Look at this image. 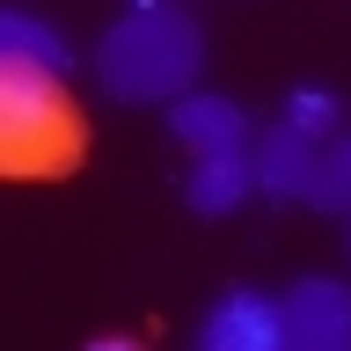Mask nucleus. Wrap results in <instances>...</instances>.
I'll return each mask as SVG.
<instances>
[{"mask_svg":"<svg viewBox=\"0 0 351 351\" xmlns=\"http://www.w3.org/2000/svg\"><path fill=\"white\" fill-rule=\"evenodd\" d=\"M205 66V29L176 0H132L95 44V88L110 103H176Z\"/></svg>","mask_w":351,"mask_h":351,"instance_id":"f257e3e1","label":"nucleus"},{"mask_svg":"<svg viewBox=\"0 0 351 351\" xmlns=\"http://www.w3.org/2000/svg\"><path fill=\"white\" fill-rule=\"evenodd\" d=\"M88 147L81 110L66 103L59 73H22V66H0V161L22 183H44V176H66Z\"/></svg>","mask_w":351,"mask_h":351,"instance_id":"f03ea898","label":"nucleus"},{"mask_svg":"<svg viewBox=\"0 0 351 351\" xmlns=\"http://www.w3.org/2000/svg\"><path fill=\"white\" fill-rule=\"evenodd\" d=\"M197 344L205 351H278L285 344V300L278 293H256V285H227L205 307Z\"/></svg>","mask_w":351,"mask_h":351,"instance_id":"7ed1b4c3","label":"nucleus"},{"mask_svg":"<svg viewBox=\"0 0 351 351\" xmlns=\"http://www.w3.org/2000/svg\"><path fill=\"white\" fill-rule=\"evenodd\" d=\"M285 300V344L293 351H351V285L344 278H293Z\"/></svg>","mask_w":351,"mask_h":351,"instance_id":"20e7f679","label":"nucleus"},{"mask_svg":"<svg viewBox=\"0 0 351 351\" xmlns=\"http://www.w3.org/2000/svg\"><path fill=\"white\" fill-rule=\"evenodd\" d=\"M169 132L197 154V161H213V154H249V147H256V139H249V110H241L234 95H197V88L169 103Z\"/></svg>","mask_w":351,"mask_h":351,"instance_id":"39448f33","label":"nucleus"},{"mask_svg":"<svg viewBox=\"0 0 351 351\" xmlns=\"http://www.w3.org/2000/svg\"><path fill=\"white\" fill-rule=\"evenodd\" d=\"M315 154H322V139H315V132H300L293 117H285V125H271L256 147H249V161H256V191H263V197H278V205H293V197L307 205Z\"/></svg>","mask_w":351,"mask_h":351,"instance_id":"423d86ee","label":"nucleus"},{"mask_svg":"<svg viewBox=\"0 0 351 351\" xmlns=\"http://www.w3.org/2000/svg\"><path fill=\"white\" fill-rule=\"evenodd\" d=\"M0 66H22V73H59V81H66L73 51H66V37L51 29V22L8 8V15H0Z\"/></svg>","mask_w":351,"mask_h":351,"instance_id":"0eeeda50","label":"nucleus"},{"mask_svg":"<svg viewBox=\"0 0 351 351\" xmlns=\"http://www.w3.org/2000/svg\"><path fill=\"white\" fill-rule=\"evenodd\" d=\"M249 191H256V161H249V154H213V161H197L191 183H183V197H191V213H197V219L234 213Z\"/></svg>","mask_w":351,"mask_h":351,"instance_id":"6e6552de","label":"nucleus"},{"mask_svg":"<svg viewBox=\"0 0 351 351\" xmlns=\"http://www.w3.org/2000/svg\"><path fill=\"white\" fill-rule=\"evenodd\" d=\"M307 205L351 219V132H329V139H322V154H315V183H307Z\"/></svg>","mask_w":351,"mask_h":351,"instance_id":"1a4fd4ad","label":"nucleus"},{"mask_svg":"<svg viewBox=\"0 0 351 351\" xmlns=\"http://www.w3.org/2000/svg\"><path fill=\"white\" fill-rule=\"evenodd\" d=\"M285 117H293L300 132H315V139H329V132H337V95H329V88H293Z\"/></svg>","mask_w":351,"mask_h":351,"instance_id":"9d476101","label":"nucleus"},{"mask_svg":"<svg viewBox=\"0 0 351 351\" xmlns=\"http://www.w3.org/2000/svg\"><path fill=\"white\" fill-rule=\"evenodd\" d=\"M344 241H351V234H344Z\"/></svg>","mask_w":351,"mask_h":351,"instance_id":"9b49d317","label":"nucleus"}]
</instances>
